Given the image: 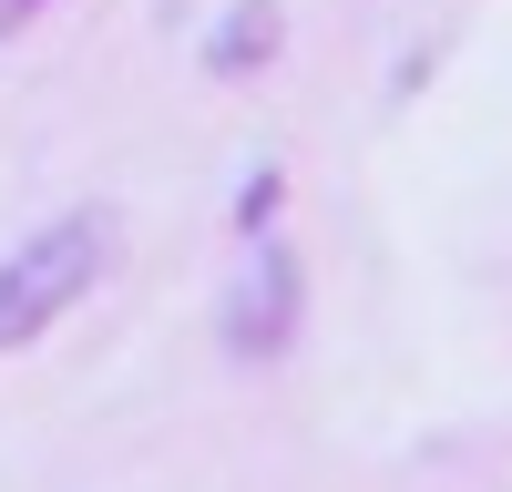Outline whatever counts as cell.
<instances>
[{
    "label": "cell",
    "mask_w": 512,
    "mask_h": 492,
    "mask_svg": "<svg viewBox=\"0 0 512 492\" xmlns=\"http://www.w3.org/2000/svg\"><path fill=\"white\" fill-rule=\"evenodd\" d=\"M297 308H308V277H297V246L277 236V226H256L246 236V267H236V287H226V349L236 359H277L287 339H297Z\"/></svg>",
    "instance_id": "7a4b0ae2"
},
{
    "label": "cell",
    "mask_w": 512,
    "mask_h": 492,
    "mask_svg": "<svg viewBox=\"0 0 512 492\" xmlns=\"http://www.w3.org/2000/svg\"><path fill=\"white\" fill-rule=\"evenodd\" d=\"M277 31H287V11H277V0H236V11H226L216 31H205V72H216V82H246V72H267Z\"/></svg>",
    "instance_id": "3957f363"
},
{
    "label": "cell",
    "mask_w": 512,
    "mask_h": 492,
    "mask_svg": "<svg viewBox=\"0 0 512 492\" xmlns=\"http://www.w3.org/2000/svg\"><path fill=\"white\" fill-rule=\"evenodd\" d=\"M41 11H52V0H0V41H21V31H31Z\"/></svg>",
    "instance_id": "277c9868"
},
{
    "label": "cell",
    "mask_w": 512,
    "mask_h": 492,
    "mask_svg": "<svg viewBox=\"0 0 512 492\" xmlns=\"http://www.w3.org/2000/svg\"><path fill=\"white\" fill-rule=\"evenodd\" d=\"M103 267H113V216L103 205H62L52 226H31L11 257H0V359L31 349L52 318H72Z\"/></svg>",
    "instance_id": "6da1fadb"
}]
</instances>
